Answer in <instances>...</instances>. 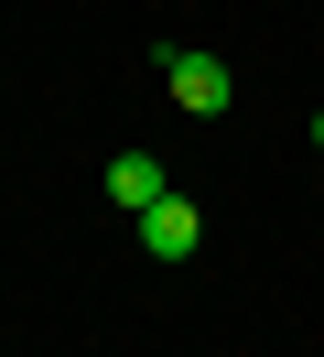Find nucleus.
<instances>
[{"label":"nucleus","mask_w":324,"mask_h":357,"mask_svg":"<svg viewBox=\"0 0 324 357\" xmlns=\"http://www.w3.org/2000/svg\"><path fill=\"white\" fill-rule=\"evenodd\" d=\"M162 87H173V109H194V119H216L238 98V76L216 66V54H194V44H162Z\"/></svg>","instance_id":"nucleus-1"},{"label":"nucleus","mask_w":324,"mask_h":357,"mask_svg":"<svg viewBox=\"0 0 324 357\" xmlns=\"http://www.w3.org/2000/svg\"><path fill=\"white\" fill-rule=\"evenodd\" d=\"M98 195L119 206V217H141V206H162V195H173V174H162V162H151V152H119V162H108V174H98Z\"/></svg>","instance_id":"nucleus-2"},{"label":"nucleus","mask_w":324,"mask_h":357,"mask_svg":"<svg viewBox=\"0 0 324 357\" xmlns=\"http://www.w3.org/2000/svg\"><path fill=\"white\" fill-rule=\"evenodd\" d=\"M194 238H206L194 195H162V206H141V249H151V260H194Z\"/></svg>","instance_id":"nucleus-3"},{"label":"nucleus","mask_w":324,"mask_h":357,"mask_svg":"<svg viewBox=\"0 0 324 357\" xmlns=\"http://www.w3.org/2000/svg\"><path fill=\"white\" fill-rule=\"evenodd\" d=\"M314 152H324V109H314Z\"/></svg>","instance_id":"nucleus-4"}]
</instances>
